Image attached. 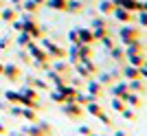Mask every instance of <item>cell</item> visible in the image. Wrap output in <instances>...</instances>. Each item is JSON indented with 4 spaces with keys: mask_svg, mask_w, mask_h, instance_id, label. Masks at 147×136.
I'll return each mask as SVG.
<instances>
[{
    "mask_svg": "<svg viewBox=\"0 0 147 136\" xmlns=\"http://www.w3.org/2000/svg\"><path fill=\"white\" fill-rule=\"evenodd\" d=\"M11 2H13V5H18V7L22 5V0H11Z\"/></svg>",
    "mask_w": 147,
    "mask_h": 136,
    "instance_id": "db71d44e",
    "label": "cell"
},
{
    "mask_svg": "<svg viewBox=\"0 0 147 136\" xmlns=\"http://www.w3.org/2000/svg\"><path fill=\"white\" fill-rule=\"evenodd\" d=\"M22 9H24V11H31V13H37L40 11V5H37L35 0H22Z\"/></svg>",
    "mask_w": 147,
    "mask_h": 136,
    "instance_id": "4dcf8cb0",
    "label": "cell"
},
{
    "mask_svg": "<svg viewBox=\"0 0 147 136\" xmlns=\"http://www.w3.org/2000/svg\"><path fill=\"white\" fill-rule=\"evenodd\" d=\"M84 110H86V114H90V116H99V114L103 112V108H101L99 99H94V101H88V103L84 105Z\"/></svg>",
    "mask_w": 147,
    "mask_h": 136,
    "instance_id": "d6986e66",
    "label": "cell"
},
{
    "mask_svg": "<svg viewBox=\"0 0 147 136\" xmlns=\"http://www.w3.org/2000/svg\"><path fill=\"white\" fill-rule=\"evenodd\" d=\"M0 7H2V2H0Z\"/></svg>",
    "mask_w": 147,
    "mask_h": 136,
    "instance_id": "91938a15",
    "label": "cell"
},
{
    "mask_svg": "<svg viewBox=\"0 0 147 136\" xmlns=\"http://www.w3.org/2000/svg\"><path fill=\"white\" fill-rule=\"evenodd\" d=\"M136 20H138V24H141V26L147 29V11H138V18H136Z\"/></svg>",
    "mask_w": 147,
    "mask_h": 136,
    "instance_id": "ee69618b",
    "label": "cell"
},
{
    "mask_svg": "<svg viewBox=\"0 0 147 136\" xmlns=\"http://www.w3.org/2000/svg\"><path fill=\"white\" fill-rule=\"evenodd\" d=\"M2 75H5L9 81H18L20 77H22V73H20V68L16 66V64H9V66L2 68Z\"/></svg>",
    "mask_w": 147,
    "mask_h": 136,
    "instance_id": "2e32d148",
    "label": "cell"
},
{
    "mask_svg": "<svg viewBox=\"0 0 147 136\" xmlns=\"http://www.w3.org/2000/svg\"><path fill=\"white\" fill-rule=\"evenodd\" d=\"M68 0H46V7H51L53 11H66Z\"/></svg>",
    "mask_w": 147,
    "mask_h": 136,
    "instance_id": "f1b7e54d",
    "label": "cell"
},
{
    "mask_svg": "<svg viewBox=\"0 0 147 136\" xmlns=\"http://www.w3.org/2000/svg\"><path fill=\"white\" fill-rule=\"evenodd\" d=\"M86 92H90V94H94L97 99H101L105 94V86L99 83L97 77H90V79H86Z\"/></svg>",
    "mask_w": 147,
    "mask_h": 136,
    "instance_id": "5b68a950",
    "label": "cell"
},
{
    "mask_svg": "<svg viewBox=\"0 0 147 136\" xmlns=\"http://www.w3.org/2000/svg\"><path fill=\"white\" fill-rule=\"evenodd\" d=\"M51 70H55V73L64 75V77H70L73 66H70V62H68V59H51Z\"/></svg>",
    "mask_w": 147,
    "mask_h": 136,
    "instance_id": "52a82bcc",
    "label": "cell"
},
{
    "mask_svg": "<svg viewBox=\"0 0 147 136\" xmlns=\"http://www.w3.org/2000/svg\"><path fill=\"white\" fill-rule=\"evenodd\" d=\"M7 46H9V40H2V42H0V48H7Z\"/></svg>",
    "mask_w": 147,
    "mask_h": 136,
    "instance_id": "681fc988",
    "label": "cell"
},
{
    "mask_svg": "<svg viewBox=\"0 0 147 136\" xmlns=\"http://www.w3.org/2000/svg\"><path fill=\"white\" fill-rule=\"evenodd\" d=\"M31 42H33V37H31V35H29L26 31H20V33H18V46L26 48V46H29Z\"/></svg>",
    "mask_w": 147,
    "mask_h": 136,
    "instance_id": "f546056e",
    "label": "cell"
},
{
    "mask_svg": "<svg viewBox=\"0 0 147 136\" xmlns=\"http://www.w3.org/2000/svg\"><path fill=\"white\" fill-rule=\"evenodd\" d=\"M123 48H125V55H138V53H145V44L138 37V40H132L129 44H125Z\"/></svg>",
    "mask_w": 147,
    "mask_h": 136,
    "instance_id": "7c38bea8",
    "label": "cell"
},
{
    "mask_svg": "<svg viewBox=\"0 0 147 136\" xmlns=\"http://www.w3.org/2000/svg\"><path fill=\"white\" fill-rule=\"evenodd\" d=\"M84 77H79V75H75V77H68V83H70V86L73 88H77V90H81V88H84Z\"/></svg>",
    "mask_w": 147,
    "mask_h": 136,
    "instance_id": "8d00e7d4",
    "label": "cell"
},
{
    "mask_svg": "<svg viewBox=\"0 0 147 136\" xmlns=\"http://www.w3.org/2000/svg\"><path fill=\"white\" fill-rule=\"evenodd\" d=\"M77 53H79V59L92 57V44H77Z\"/></svg>",
    "mask_w": 147,
    "mask_h": 136,
    "instance_id": "484cf974",
    "label": "cell"
},
{
    "mask_svg": "<svg viewBox=\"0 0 147 136\" xmlns=\"http://www.w3.org/2000/svg\"><path fill=\"white\" fill-rule=\"evenodd\" d=\"M121 116L125 118V121H129V123H134L136 118H138V114H136V110H134V108H125V110L121 112Z\"/></svg>",
    "mask_w": 147,
    "mask_h": 136,
    "instance_id": "d6a6232c",
    "label": "cell"
},
{
    "mask_svg": "<svg viewBox=\"0 0 147 136\" xmlns=\"http://www.w3.org/2000/svg\"><path fill=\"white\" fill-rule=\"evenodd\" d=\"M5 99L9 101V103L16 105V103H20V92H18V90H7V92H5Z\"/></svg>",
    "mask_w": 147,
    "mask_h": 136,
    "instance_id": "e575fe53",
    "label": "cell"
},
{
    "mask_svg": "<svg viewBox=\"0 0 147 136\" xmlns=\"http://www.w3.org/2000/svg\"><path fill=\"white\" fill-rule=\"evenodd\" d=\"M121 2H123V0H112V5H114V7H121Z\"/></svg>",
    "mask_w": 147,
    "mask_h": 136,
    "instance_id": "f907efd6",
    "label": "cell"
},
{
    "mask_svg": "<svg viewBox=\"0 0 147 136\" xmlns=\"http://www.w3.org/2000/svg\"><path fill=\"white\" fill-rule=\"evenodd\" d=\"M35 2H37L40 7H44V5H46V0H35Z\"/></svg>",
    "mask_w": 147,
    "mask_h": 136,
    "instance_id": "816d5d0a",
    "label": "cell"
},
{
    "mask_svg": "<svg viewBox=\"0 0 147 136\" xmlns=\"http://www.w3.org/2000/svg\"><path fill=\"white\" fill-rule=\"evenodd\" d=\"M90 136H99V134H90Z\"/></svg>",
    "mask_w": 147,
    "mask_h": 136,
    "instance_id": "680465c9",
    "label": "cell"
},
{
    "mask_svg": "<svg viewBox=\"0 0 147 136\" xmlns=\"http://www.w3.org/2000/svg\"><path fill=\"white\" fill-rule=\"evenodd\" d=\"M90 29H108V22H105V18H94L90 22Z\"/></svg>",
    "mask_w": 147,
    "mask_h": 136,
    "instance_id": "f35d334b",
    "label": "cell"
},
{
    "mask_svg": "<svg viewBox=\"0 0 147 136\" xmlns=\"http://www.w3.org/2000/svg\"><path fill=\"white\" fill-rule=\"evenodd\" d=\"M22 24H24V29H22V31H26L31 37H33V40H40V37H44V29L37 24V22H22Z\"/></svg>",
    "mask_w": 147,
    "mask_h": 136,
    "instance_id": "8fae6325",
    "label": "cell"
},
{
    "mask_svg": "<svg viewBox=\"0 0 147 136\" xmlns=\"http://www.w3.org/2000/svg\"><path fill=\"white\" fill-rule=\"evenodd\" d=\"M77 132H79L81 136H90V134H92V130H90V127H88V125H81V127H79V130H77Z\"/></svg>",
    "mask_w": 147,
    "mask_h": 136,
    "instance_id": "f6af8a7d",
    "label": "cell"
},
{
    "mask_svg": "<svg viewBox=\"0 0 147 136\" xmlns=\"http://www.w3.org/2000/svg\"><path fill=\"white\" fill-rule=\"evenodd\" d=\"M61 112H64L68 118H73V121H79V118L86 114L84 105H79L77 101H66V103H61Z\"/></svg>",
    "mask_w": 147,
    "mask_h": 136,
    "instance_id": "277c9868",
    "label": "cell"
},
{
    "mask_svg": "<svg viewBox=\"0 0 147 136\" xmlns=\"http://www.w3.org/2000/svg\"><path fill=\"white\" fill-rule=\"evenodd\" d=\"M22 116H24L29 123H35V121H37V112H35V108H26V105H22Z\"/></svg>",
    "mask_w": 147,
    "mask_h": 136,
    "instance_id": "4316f807",
    "label": "cell"
},
{
    "mask_svg": "<svg viewBox=\"0 0 147 136\" xmlns=\"http://www.w3.org/2000/svg\"><path fill=\"white\" fill-rule=\"evenodd\" d=\"M110 105H112V110L119 112V114H121V112L127 108V105H125V101H123V99H117V97H112V103H110Z\"/></svg>",
    "mask_w": 147,
    "mask_h": 136,
    "instance_id": "d590c367",
    "label": "cell"
},
{
    "mask_svg": "<svg viewBox=\"0 0 147 136\" xmlns=\"http://www.w3.org/2000/svg\"><path fill=\"white\" fill-rule=\"evenodd\" d=\"M22 22H37V13L24 11V15H22Z\"/></svg>",
    "mask_w": 147,
    "mask_h": 136,
    "instance_id": "7bdbcfd3",
    "label": "cell"
},
{
    "mask_svg": "<svg viewBox=\"0 0 147 136\" xmlns=\"http://www.w3.org/2000/svg\"><path fill=\"white\" fill-rule=\"evenodd\" d=\"M141 11H147V0L143 2V7H141Z\"/></svg>",
    "mask_w": 147,
    "mask_h": 136,
    "instance_id": "f5cc1de1",
    "label": "cell"
},
{
    "mask_svg": "<svg viewBox=\"0 0 147 136\" xmlns=\"http://www.w3.org/2000/svg\"><path fill=\"white\" fill-rule=\"evenodd\" d=\"M121 75L125 77V79H138L141 77V68H136V66H129V64H125L123 66V70H121Z\"/></svg>",
    "mask_w": 147,
    "mask_h": 136,
    "instance_id": "ffe728a7",
    "label": "cell"
},
{
    "mask_svg": "<svg viewBox=\"0 0 147 136\" xmlns=\"http://www.w3.org/2000/svg\"><path fill=\"white\" fill-rule=\"evenodd\" d=\"M11 136H24V134H11Z\"/></svg>",
    "mask_w": 147,
    "mask_h": 136,
    "instance_id": "9f6ffc18",
    "label": "cell"
},
{
    "mask_svg": "<svg viewBox=\"0 0 147 136\" xmlns=\"http://www.w3.org/2000/svg\"><path fill=\"white\" fill-rule=\"evenodd\" d=\"M26 86L35 88L37 92H40V90H51V83H49V81L42 79V77H33V75H29V77H26Z\"/></svg>",
    "mask_w": 147,
    "mask_h": 136,
    "instance_id": "30bf717a",
    "label": "cell"
},
{
    "mask_svg": "<svg viewBox=\"0 0 147 136\" xmlns=\"http://www.w3.org/2000/svg\"><path fill=\"white\" fill-rule=\"evenodd\" d=\"M2 68H5V66H2V64H0V73H2Z\"/></svg>",
    "mask_w": 147,
    "mask_h": 136,
    "instance_id": "6f0895ef",
    "label": "cell"
},
{
    "mask_svg": "<svg viewBox=\"0 0 147 136\" xmlns=\"http://www.w3.org/2000/svg\"><path fill=\"white\" fill-rule=\"evenodd\" d=\"M11 24H13V29H16V31H22V29H24V24H22V20H13V22H11Z\"/></svg>",
    "mask_w": 147,
    "mask_h": 136,
    "instance_id": "bcb514c9",
    "label": "cell"
},
{
    "mask_svg": "<svg viewBox=\"0 0 147 136\" xmlns=\"http://www.w3.org/2000/svg\"><path fill=\"white\" fill-rule=\"evenodd\" d=\"M73 68H75V73L79 75V77H84V79H90V77H92V75H90V73H88V68H86V66H84V64H81V62H77V64H73Z\"/></svg>",
    "mask_w": 147,
    "mask_h": 136,
    "instance_id": "1f68e13d",
    "label": "cell"
},
{
    "mask_svg": "<svg viewBox=\"0 0 147 136\" xmlns=\"http://www.w3.org/2000/svg\"><path fill=\"white\" fill-rule=\"evenodd\" d=\"M114 20L121 22V24H127V22H134V13L127 11V9H123V7H114V11H112Z\"/></svg>",
    "mask_w": 147,
    "mask_h": 136,
    "instance_id": "ba28073f",
    "label": "cell"
},
{
    "mask_svg": "<svg viewBox=\"0 0 147 136\" xmlns=\"http://www.w3.org/2000/svg\"><path fill=\"white\" fill-rule=\"evenodd\" d=\"M112 136H129V134L125 130H114V134H112Z\"/></svg>",
    "mask_w": 147,
    "mask_h": 136,
    "instance_id": "c3c4849f",
    "label": "cell"
},
{
    "mask_svg": "<svg viewBox=\"0 0 147 136\" xmlns=\"http://www.w3.org/2000/svg\"><path fill=\"white\" fill-rule=\"evenodd\" d=\"M108 55H110V59H114L117 64H123L125 62V48H123V44L121 46H112V48L108 50Z\"/></svg>",
    "mask_w": 147,
    "mask_h": 136,
    "instance_id": "ac0fdd59",
    "label": "cell"
},
{
    "mask_svg": "<svg viewBox=\"0 0 147 136\" xmlns=\"http://www.w3.org/2000/svg\"><path fill=\"white\" fill-rule=\"evenodd\" d=\"M125 105H127V108H134V110H141L143 108V94L129 92L127 97H125Z\"/></svg>",
    "mask_w": 147,
    "mask_h": 136,
    "instance_id": "5bb4252c",
    "label": "cell"
},
{
    "mask_svg": "<svg viewBox=\"0 0 147 136\" xmlns=\"http://www.w3.org/2000/svg\"><path fill=\"white\" fill-rule=\"evenodd\" d=\"M127 88H129V92H138V94H145L147 92V88H145V79H129L127 81Z\"/></svg>",
    "mask_w": 147,
    "mask_h": 136,
    "instance_id": "e0dca14e",
    "label": "cell"
},
{
    "mask_svg": "<svg viewBox=\"0 0 147 136\" xmlns=\"http://www.w3.org/2000/svg\"><path fill=\"white\" fill-rule=\"evenodd\" d=\"M110 92H112V97H117V99H123L125 101V97H127L129 94V88H127V79L125 81H114V83H112L110 86Z\"/></svg>",
    "mask_w": 147,
    "mask_h": 136,
    "instance_id": "8992f818",
    "label": "cell"
},
{
    "mask_svg": "<svg viewBox=\"0 0 147 136\" xmlns=\"http://www.w3.org/2000/svg\"><path fill=\"white\" fill-rule=\"evenodd\" d=\"M46 81L49 83H53V88H61V86H66L68 83V77H64V75L55 73V70H46Z\"/></svg>",
    "mask_w": 147,
    "mask_h": 136,
    "instance_id": "9c48e42d",
    "label": "cell"
},
{
    "mask_svg": "<svg viewBox=\"0 0 147 136\" xmlns=\"http://www.w3.org/2000/svg\"><path fill=\"white\" fill-rule=\"evenodd\" d=\"M125 62H127L129 66L141 68L143 64H145V53H138V55H125Z\"/></svg>",
    "mask_w": 147,
    "mask_h": 136,
    "instance_id": "7402d4cb",
    "label": "cell"
},
{
    "mask_svg": "<svg viewBox=\"0 0 147 136\" xmlns=\"http://www.w3.org/2000/svg\"><path fill=\"white\" fill-rule=\"evenodd\" d=\"M99 121H101V123H103V125H108V127H112V118H110V114H105V110L103 112H101V114H99Z\"/></svg>",
    "mask_w": 147,
    "mask_h": 136,
    "instance_id": "60d3db41",
    "label": "cell"
},
{
    "mask_svg": "<svg viewBox=\"0 0 147 136\" xmlns=\"http://www.w3.org/2000/svg\"><path fill=\"white\" fill-rule=\"evenodd\" d=\"M121 7H123V9H127V11H132V13H138V11H141V7H143V2H141V0H123Z\"/></svg>",
    "mask_w": 147,
    "mask_h": 136,
    "instance_id": "603a6c76",
    "label": "cell"
},
{
    "mask_svg": "<svg viewBox=\"0 0 147 136\" xmlns=\"http://www.w3.org/2000/svg\"><path fill=\"white\" fill-rule=\"evenodd\" d=\"M66 11L68 13H81L84 11V2H81V0H68L66 2Z\"/></svg>",
    "mask_w": 147,
    "mask_h": 136,
    "instance_id": "d4e9b609",
    "label": "cell"
},
{
    "mask_svg": "<svg viewBox=\"0 0 147 136\" xmlns=\"http://www.w3.org/2000/svg\"><path fill=\"white\" fill-rule=\"evenodd\" d=\"M0 134H5V125H0Z\"/></svg>",
    "mask_w": 147,
    "mask_h": 136,
    "instance_id": "11a10c76",
    "label": "cell"
},
{
    "mask_svg": "<svg viewBox=\"0 0 147 136\" xmlns=\"http://www.w3.org/2000/svg\"><path fill=\"white\" fill-rule=\"evenodd\" d=\"M77 35H79V44H94V35H92L90 26H81V29H77Z\"/></svg>",
    "mask_w": 147,
    "mask_h": 136,
    "instance_id": "9a60e30c",
    "label": "cell"
},
{
    "mask_svg": "<svg viewBox=\"0 0 147 136\" xmlns=\"http://www.w3.org/2000/svg\"><path fill=\"white\" fill-rule=\"evenodd\" d=\"M119 37H121V44H129L132 40H138L141 37V31H138V26H134V22H127V24L121 26V31H119Z\"/></svg>",
    "mask_w": 147,
    "mask_h": 136,
    "instance_id": "3957f363",
    "label": "cell"
},
{
    "mask_svg": "<svg viewBox=\"0 0 147 136\" xmlns=\"http://www.w3.org/2000/svg\"><path fill=\"white\" fill-rule=\"evenodd\" d=\"M37 121H40V118H37ZM37 121H35V123H31V125H26V127H22V134H24V136H49L46 132L42 130V125L37 123Z\"/></svg>",
    "mask_w": 147,
    "mask_h": 136,
    "instance_id": "4fadbf2b",
    "label": "cell"
},
{
    "mask_svg": "<svg viewBox=\"0 0 147 136\" xmlns=\"http://www.w3.org/2000/svg\"><path fill=\"white\" fill-rule=\"evenodd\" d=\"M112 11H114V5H112V0H101L99 2V13L101 15H112Z\"/></svg>",
    "mask_w": 147,
    "mask_h": 136,
    "instance_id": "cb8c5ba5",
    "label": "cell"
},
{
    "mask_svg": "<svg viewBox=\"0 0 147 136\" xmlns=\"http://www.w3.org/2000/svg\"><path fill=\"white\" fill-rule=\"evenodd\" d=\"M141 79H145V81H147V59H145V64L141 66Z\"/></svg>",
    "mask_w": 147,
    "mask_h": 136,
    "instance_id": "7dc6e473",
    "label": "cell"
},
{
    "mask_svg": "<svg viewBox=\"0 0 147 136\" xmlns=\"http://www.w3.org/2000/svg\"><path fill=\"white\" fill-rule=\"evenodd\" d=\"M0 18L7 20V22H13V20H16V9H13V7H7L5 11H0Z\"/></svg>",
    "mask_w": 147,
    "mask_h": 136,
    "instance_id": "836d02e7",
    "label": "cell"
},
{
    "mask_svg": "<svg viewBox=\"0 0 147 136\" xmlns=\"http://www.w3.org/2000/svg\"><path fill=\"white\" fill-rule=\"evenodd\" d=\"M68 42H70V44H79V35H77V29H70V31H68Z\"/></svg>",
    "mask_w": 147,
    "mask_h": 136,
    "instance_id": "b9f144b4",
    "label": "cell"
},
{
    "mask_svg": "<svg viewBox=\"0 0 147 136\" xmlns=\"http://www.w3.org/2000/svg\"><path fill=\"white\" fill-rule=\"evenodd\" d=\"M97 81H99V83H103V86H112V83H114V79H112L110 73H101L97 77Z\"/></svg>",
    "mask_w": 147,
    "mask_h": 136,
    "instance_id": "74e56055",
    "label": "cell"
},
{
    "mask_svg": "<svg viewBox=\"0 0 147 136\" xmlns=\"http://www.w3.org/2000/svg\"><path fill=\"white\" fill-rule=\"evenodd\" d=\"M49 97H51V101H53V103H59V105L64 103V101H66L59 88H51V90H49Z\"/></svg>",
    "mask_w": 147,
    "mask_h": 136,
    "instance_id": "83f0119b",
    "label": "cell"
},
{
    "mask_svg": "<svg viewBox=\"0 0 147 136\" xmlns=\"http://www.w3.org/2000/svg\"><path fill=\"white\" fill-rule=\"evenodd\" d=\"M59 90H61V94H64V99H66V101H75V99H77V92H79V90H77V88H73L70 83L61 86ZM66 101H64V103H66Z\"/></svg>",
    "mask_w": 147,
    "mask_h": 136,
    "instance_id": "44dd1931",
    "label": "cell"
},
{
    "mask_svg": "<svg viewBox=\"0 0 147 136\" xmlns=\"http://www.w3.org/2000/svg\"><path fill=\"white\" fill-rule=\"evenodd\" d=\"M20 105H26V108H40V92H37L35 88H22L20 90Z\"/></svg>",
    "mask_w": 147,
    "mask_h": 136,
    "instance_id": "7a4b0ae2",
    "label": "cell"
},
{
    "mask_svg": "<svg viewBox=\"0 0 147 136\" xmlns=\"http://www.w3.org/2000/svg\"><path fill=\"white\" fill-rule=\"evenodd\" d=\"M37 44H40V46L49 53L51 59H66V55H68V50L64 48V46L55 44L53 40H49V37H40V40H37Z\"/></svg>",
    "mask_w": 147,
    "mask_h": 136,
    "instance_id": "6da1fadb",
    "label": "cell"
},
{
    "mask_svg": "<svg viewBox=\"0 0 147 136\" xmlns=\"http://www.w3.org/2000/svg\"><path fill=\"white\" fill-rule=\"evenodd\" d=\"M99 42L103 44V48H105V50H110L112 46H117V42H114V40H112V37H110V33H108V35H105V37H101Z\"/></svg>",
    "mask_w": 147,
    "mask_h": 136,
    "instance_id": "ab89813d",
    "label": "cell"
}]
</instances>
